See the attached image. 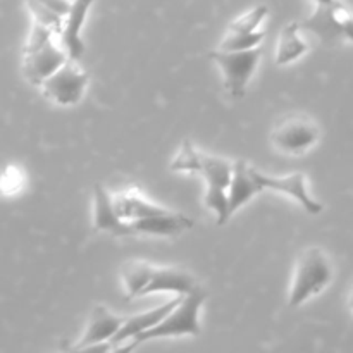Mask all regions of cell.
I'll use <instances>...</instances> for the list:
<instances>
[{
	"mask_svg": "<svg viewBox=\"0 0 353 353\" xmlns=\"http://www.w3.org/2000/svg\"><path fill=\"white\" fill-rule=\"evenodd\" d=\"M210 61L223 72V85L231 100H241L247 93L248 85L257 71L262 59V48L248 50H221L216 48L209 54Z\"/></svg>",
	"mask_w": 353,
	"mask_h": 353,
	"instance_id": "obj_7",
	"label": "cell"
},
{
	"mask_svg": "<svg viewBox=\"0 0 353 353\" xmlns=\"http://www.w3.org/2000/svg\"><path fill=\"white\" fill-rule=\"evenodd\" d=\"M55 31L33 23L23 50V74L31 85L38 86L48 74L68 61Z\"/></svg>",
	"mask_w": 353,
	"mask_h": 353,
	"instance_id": "obj_5",
	"label": "cell"
},
{
	"mask_svg": "<svg viewBox=\"0 0 353 353\" xmlns=\"http://www.w3.org/2000/svg\"><path fill=\"white\" fill-rule=\"evenodd\" d=\"M126 316L112 312L103 305L93 307L86 321L85 331L81 338L76 343V350H85V348H97L100 343H107L116 336L119 327L123 326Z\"/></svg>",
	"mask_w": 353,
	"mask_h": 353,
	"instance_id": "obj_12",
	"label": "cell"
},
{
	"mask_svg": "<svg viewBox=\"0 0 353 353\" xmlns=\"http://www.w3.org/2000/svg\"><path fill=\"white\" fill-rule=\"evenodd\" d=\"M207 293L202 286L186 295L179 296L178 303L159 321L155 326L147 330L145 333L138 334L128 350L150 340H161V338H179V336H199L202 333L200 326V309L205 303Z\"/></svg>",
	"mask_w": 353,
	"mask_h": 353,
	"instance_id": "obj_4",
	"label": "cell"
},
{
	"mask_svg": "<svg viewBox=\"0 0 353 353\" xmlns=\"http://www.w3.org/2000/svg\"><path fill=\"white\" fill-rule=\"evenodd\" d=\"M309 52V43L303 40L300 23H290L279 31L276 41L274 61L278 65H288L299 61Z\"/></svg>",
	"mask_w": 353,
	"mask_h": 353,
	"instance_id": "obj_18",
	"label": "cell"
},
{
	"mask_svg": "<svg viewBox=\"0 0 353 353\" xmlns=\"http://www.w3.org/2000/svg\"><path fill=\"white\" fill-rule=\"evenodd\" d=\"M234 162L224 157L202 152L190 141H183L178 154L171 161V171L193 172L205 181L203 203L216 216L217 226H223L230 221L228 209V193L233 179Z\"/></svg>",
	"mask_w": 353,
	"mask_h": 353,
	"instance_id": "obj_2",
	"label": "cell"
},
{
	"mask_svg": "<svg viewBox=\"0 0 353 353\" xmlns=\"http://www.w3.org/2000/svg\"><path fill=\"white\" fill-rule=\"evenodd\" d=\"M24 181V172L21 171L17 165L9 164L3 168V171L0 172V193L3 196H14L23 190Z\"/></svg>",
	"mask_w": 353,
	"mask_h": 353,
	"instance_id": "obj_20",
	"label": "cell"
},
{
	"mask_svg": "<svg viewBox=\"0 0 353 353\" xmlns=\"http://www.w3.org/2000/svg\"><path fill=\"white\" fill-rule=\"evenodd\" d=\"M178 300H179V296L178 299L169 300V302H164L162 305L155 307V309H152V310H145V312L134 314V316H126L123 326L119 327V331L116 333V336L110 340V343L119 345L126 340H134L138 334L145 333V331L150 330L152 326H155V324H157L159 321H161L162 317H164L165 314H168L169 310L176 305V303H178Z\"/></svg>",
	"mask_w": 353,
	"mask_h": 353,
	"instance_id": "obj_17",
	"label": "cell"
},
{
	"mask_svg": "<svg viewBox=\"0 0 353 353\" xmlns=\"http://www.w3.org/2000/svg\"><path fill=\"white\" fill-rule=\"evenodd\" d=\"M321 140V128L303 112H290L279 117L271 130V145L279 154L299 157L312 150Z\"/></svg>",
	"mask_w": 353,
	"mask_h": 353,
	"instance_id": "obj_6",
	"label": "cell"
},
{
	"mask_svg": "<svg viewBox=\"0 0 353 353\" xmlns=\"http://www.w3.org/2000/svg\"><path fill=\"white\" fill-rule=\"evenodd\" d=\"M93 230L114 236H130L128 226L114 210L112 196L102 185H95L93 188Z\"/></svg>",
	"mask_w": 353,
	"mask_h": 353,
	"instance_id": "obj_16",
	"label": "cell"
},
{
	"mask_svg": "<svg viewBox=\"0 0 353 353\" xmlns=\"http://www.w3.org/2000/svg\"><path fill=\"white\" fill-rule=\"evenodd\" d=\"M300 28L317 34L326 43L340 38L353 41V12L340 0H334L326 6H316L314 12L300 23Z\"/></svg>",
	"mask_w": 353,
	"mask_h": 353,
	"instance_id": "obj_9",
	"label": "cell"
},
{
	"mask_svg": "<svg viewBox=\"0 0 353 353\" xmlns=\"http://www.w3.org/2000/svg\"><path fill=\"white\" fill-rule=\"evenodd\" d=\"M312 2L316 3V6H326V3L334 2V0H312Z\"/></svg>",
	"mask_w": 353,
	"mask_h": 353,
	"instance_id": "obj_22",
	"label": "cell"
},
{
	"mask_svg": "<svg viewBox=\"0 0 353 353\" xmlns=\"http://www.w3.org/2000/svg\"><path fill=\"white\" fill-rule=\"evenodd\" d=\"M195 226V221L190 219L188 216L176 210L168 209L155 216L145 217V219L133 221L128 224L130 236H178L185 231L192 230Z\"/></svg>",
	"mask_w": 353,
	"mask_h": 353,
	"instance_id": "obj_13",
	"label": "cell"
},
{
	"mask_svg": "<svg viewBox=\"0 0 353 353\" xmlns=\"http://www.w3.org/2000/svg\"><path fill=\"white\" fill-rule=\"evenodd\" d=\"M348 307H350V310L353 312V286L350 288V293H348Z\"/></svg>",
	"mask_w": 353,
	"mask_h": 353,
	"instance_id": "obj_21",
	"label": "cell"
},
{
	"mask_svg": "<svg viewBox=\"0 0 353 353\" xmlns=\"http://www.w3.org/2000/svg\"><path fill=\"white\" fill-rule=\"evenodd\" d=\"M110 196H112V205L117 217H119L126 226L130 223H133V221L145 219V217L155 216V214H161L164 212V210H168V207L152 202V200H148L147 196L137 188L121 190V192L114 193V195Z\"/></svg>",
	"mask_w": 353,
	"mask_h": 353,
	"instance_id": "obj_15",
	"label": "cell"
},
{
	"mask_svg": "<svg viewBox=\"0 0 353 353\" xmlns=\"http://www.w3.org/2000/svg\"><path fill=\"white\" fill-rule=\"evenodd\" d=\"M93 3H95V0H72L68 14L62 19L59 41H61L68 57L72 59V61H78L81 57L83 50H85V45H83L81 40V30L85 26L90 7Z\"/></svg>",
	"mask_w": 353,
	"mask_h": 353,
	"instance_id": "obj_14",
	"label": "cell"
},
{
	"mask_svg": "<svg viewBox=\"0 0 353 353\" xmlns=\"http://www.w3.org/2000/svg\"><path fill=\"white\" fill-rule=\"evenodd\" d=\"M90 78L85 69L72 59H68L61 68L48 74L38 85L41 95L59 107H72L81 102Z\"/></svg>",
	"mask_w": 353,
	"mask_h": 353,
	"instance_id": "obj_8",
	"label": "cell"
},
{
	"mask_svg": "<svg viewBox=\"0 0 353 353\" xmlns=\"http://www.w3.org/2000/svg\"><path fill=\"white\" fill-rule=\"evenodd\" d=\"M264 192H276L292 196L310 216L323 212V203L310 195L307 176L303 172H292L288 176L265 174L247 161H234L233 179L228 193L230 216L247 205L255 195Z\"/></svg>",
	"mask_w": 353,
	"mask_h": 353,
	"instance_id": "obj_1",
	"label": "cell"
},
{
	"mask_svg": "<svg viewBox=\"0 0 353 353\" xmlns=\"http://www.w3.org/2000/svg\"><path fill=\"white\" fill-rule=\"evenodd\" d=\"M152 262L143 259H131L121 265V285L126 299H140L148 281Z\"/></svg>",
	"mask_w": 353,
	"mask_h": 353,
	"instance_id": "obj_19",
	"label": "cell"
},
{
	"mask_svg": "<svg viewBox=\"0 0 353 353\" xmlns=\"http://www.w3.org/2000/svg\"><path fill=\"white\" fill-rule=\"evenodd\" d=\"M196 288H200L199 279L186 269L152 264L148 281L141 292V296L152 295V293H174V295L183 296Z\"/></svg>",
	"mask_w": 353,
	"mask_h": 353,
	"instance_id": "obj_11",
	"label": "cell"
},
{
	"mask_svg": "<svg viewBox=\"0 0 353 353\" xmlns=\"http://www.w3.org/2000/svg\"><path fill=\"white\" fill-rule=\"evenodd\" d=\"M268 16L269 7L264 3L240 14L236 19L231 21L217 48L221 50H248V48L261 47L265 37L264 23Z\"/></svg>",
	"mask_w": 353,
	"mask_h": 353,
	"instance_id": "obj_10",
	"label": "cell"
},
{
	"mask_svg": "<svg viewBox=\"0 0 353 353\" xmlns=\"http://www.w3.org/2000/svg\"><path fill=\"white\" fill-rule=\"evenodd\" d=\"M334 279V265L324 248L305 247L295 259L290 279L288 307H302L314 296L321 295Z\"/></svg>",
	"mask_w": 353,
	"mask_h": 353,
	"instance_id": "obj_3",
	"label": "cell"
}]
</instances>
